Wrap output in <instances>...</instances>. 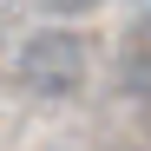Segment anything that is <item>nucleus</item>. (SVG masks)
Returning <instances> with one entry per match:
<instances>
[{"mask_svg":"<svg viewBox=\"0 0 151 151\" xmlns=\"http://www.w3.org/2000/svg\"><path fill=\"white\" fill-rule=\"evenodd\" d=\"M20 86L40 92V99H72L86 86V46H79V33H66V27L33 33L20 46Z\"/></svg>","mask_w":151,"mask_h":151,"instance_id":"nucleus-1","label":"nucleus"},{"mask_svg":"<svg viewBox=\"0 0 151 151\" xmlns=\"http://www.w3.org/2000/svg\"><path fill=\"white\" fill-rule=\"evenodd\" d=\"M46 7H53V13H92L99 0H46Z\"/></svg>","mask_w":151,"mask_h":151,"instance_id":"nucleus-2","label":"nucleus"}]
</instances>
